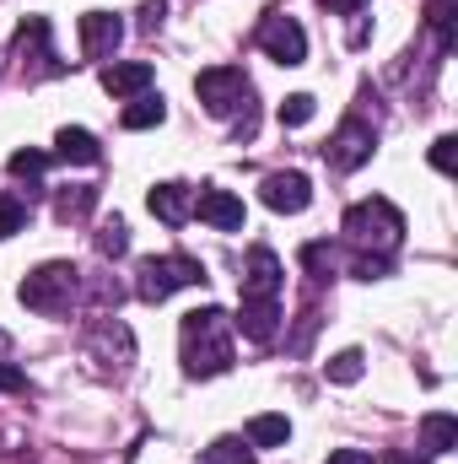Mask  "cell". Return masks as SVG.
<instances>
[{
    "label": "cell",
    "instance_id": "6da1fadb",
    "mask_svg": "<svg viewBox=\"0 0 458 464\" xmlns=\"http://www.w3.org/2000/svg\"><path fill=\"white\" fill-rule=\"evenodd\" d=\"M178 356L189 378H222L232 367V319L216 303L178 319Z\"/></svg>",
    "mask_w": 458,
    "mask_h": 464
},
{
    "label": "cell",
    "instance_id": "7a4b0ae2",
    "mask_svg": "<svg viewBox=\"0 0 458 464\" xmlns=\"http://www.w3.org/2000/svg\"><path fill=\"white\" fill-rule=\"evenodd\" d=\"M345 237H350L356 248H372V259H388V254L399 248V237H405V217H399V206L383 200V195L356 200V206L345 211Z\"/></svg>",
    "mask_w": 458,
    "mask_h": 464
},
{
    "label": "cell",
    "instance_id": "3957f363",
    "mask_svg": "<svg viewBox=\"0 0 458 464\" xmlns=\"http://www.w3.org/2000/svg\"><path fill=\"white\" fill-rule=\"evenodd\" d=\"M195 92L211 119H243V130H253V82L243 76V65H211L195 76Z\"/></svg>",
    "mask_w": 458,
    "mask_h": 464
},
{
    "label": "cell",
    "instance_id": "277c9868",
    "mask_svg": "<svg viewBox=\"0 0 458 464\" xmlns=\"http://www.w3.org/2000/svg\"><path fill=\"white\" fill-rule=\"evenodd\" d=\"M76 286H81V270L65 265V259H49V265H38V270L22 276L16 297H22V308H33V314H65V308L76 303Z\"/></svg>",
    "mask_w": 458,
    "mask_h": 464
},
{
    "label": "cell",
    "instance_id": "5b68a950",
    "mask_svg": "<svg viewBox=\"0 0 458 464\" xmlns=\"http://www.w3.org/2000/svg\"><path fill=\"white\" fill-rule=\"evenodd\" d=\"M200 281H205V265H200V259H189V254L140 259V270H135V292H140V303H167L173 292L200 286Z\"/></svg>",
    "mask_w": 458,
    "mask_h": 464
},
{
    "label": "cell",
    "instance_id": "8992f818",
    "mask_svg": "<svg viewBox=\"0 0 458 464\" xmlns=\"http://www.w3.org/2000/svg\"><path fill=\"white\" fill-rule=\"evenodd\" d=\"M253 44H259L275 65H302V60H308V33H302V22L286 16V11H270V16L259 22Z\"/></svg>",
    "mask_w": 458,
    "mask_h": 464
},
{
    "label": "cell",
    "instance_id": "52a82bcc",
    "mask_svg": "<svg viewBox=\"0 0 458 464\" xmlns=\"http://www.w3.org/2000/svg\"><path fill=\"white\" fill-rule=\"evenodd\" d=\"M372 146H377V130H372L367 119H345L340 130L329 135L324 157H329V168H340V173H356L361 162H372Z\"/></svg>",
    "mask_w": 458,
    "mask_h": 464
},
{
    "label": "cell",
    "instance_id": "ba28073f",
    "mask_svg": "<svg viewBox=\"0 0 458 464\" xmlns=\"http://www.w3.org/2000/svg\"><path fill=\"white\" fill-rule=\"evenodd\" d=\"M281 286H286V270H281L275 248H253L248 270H243V303H281Z\"/></svg>",
    "mask_w": 458,
    "mask_h": 464
},
{
    "label": "cell",
    "instance_id": "9c48e42d",
    "mask_svg": "<svg viewBox=\"0 0 458 464\" xmlns=\"http://www.w3.org/2000/svg\"><path fill=\"white\" fill-rule=\"evenodd\" d=\"M259 200L270 211H281V217H297V211L313 206V184H308V173H270L259 184Z\"/></svg>",
    "mask_w": 458,
    "mask_h": 464
},
{
    "label": "cell",
    "instance_id": "30bf717a",
    "mask_svg": "<svg viewBox=\"0 0 458 464\" xmlns=\"http://www.w3.org/2000/svg\"><path fill=\"white\" fill-rule=\"evenodd\" d=\"M87 351L103 362V367H114V372H124L129 362H135V335L119 324V319H98L92 330H87Z\"/></svg>",
    "mask_w": 458,
    "mask_h": 464
},
{
    "label": "cell",
    "instance_id": "8fae6325",
    "mask_svg": "<svg viewBox=\"0 0 458 464\" xmlns=\"http://www.w3.org/2000/svg\"><path fill=\"white\" fill-rule=\"evenodd\" d=\"M76 33H81V54L87 60H114L119 38H124V22H119L114 11H87L76 22Z\"/></svg>",
    "mask_w": 458,
    "mask_h": 464
},
{
    "label": "cell",
    "instance_id": "7c38bea8",
    "mask_svg": "<svg viewBox=\"0 0 458 464\" xmlns=\"http://www.w3.org/2000/svg\"><path fill=\"white\" fill-rule=\"evenodd\" d=\"M151 82H157V71L146 60H114V65H103V92L114 103H129V98L151 92Z\"/></svg>",
    "mask_w": 458,
    "mask_h": 464
},
{
    "label": "cell",
    "instance_id": "4fadbf2b",
    "mask_svg": "<svg viewBox=\"0 0 458 464\" xmlns=\"http://www.w3.org/2000/svg\"><path fill=\"white\" fill-rule=\"evenodd\" d=\"M195 217H200V222H211L216 232H237L248 211H243V200H237L232 189H216V184H205V189L195 195Z\"/></svg>",
    "mask_w": 458,
    "mask_h": 464
},
{
    "label": "cell",
    "instance_id": "5bb4252c",
    "mask_svg": "<svg viewBox=\"0 0 458 464\" xmlns=\"http://www.w3.org/2000/svg\"><path fill=\"white\" fill-rule=\"evenodd\" d=\"M146 206H151V217H157V222L184 227V222L195 217V189H189V184H178V179H167V184H157V189L146 195Z\"/></svg>",
    "mask_w": 458,
    "mask_h": 464
},
{
    "label": "cell",
    "instance_id": "9a60e30c",
    "mask_svg": "<svg viewBox=\"0 0 458 464\" xmlns=\"http://www.w3.org/2000/svg\"><path fill=\"white\" fill-rule=\"evenodd\" d=\"M54 157H60V162H76V168H98V162H103V146H98L92 130L65 124V130L54 135Z\"/></svg>",
    "mask_w": 458,
    "mask_h": 464
},
{
    "label": "cell",
    "instance_id": "2e32d148",
    "mask_svg": "<svg viewBox=\"0 0 458 464\" xmlns=\"http://www.w3.org/2000/svg\"><path fill=\"white\" fill-rule=\"evenodd\" d=\"M243 443L248 449H286L291 443V421L286 416H253L248 432H243Z\"/></svg>",
    "mask_w": 458,
    "mask_h": 464
},
{
    "label": "cell",
    "instance_id": "e0dca14e",
    "mask_svg": "<svg viewBox=\"0 0 458 464\" xmlns=\"http://www.w3.org/2000/svg\"><path fill=\"white\" fill-rule=\"evenodd\" d=\"M162 119H167V103H162L157 92H140V98H129V103H124L119 124H124V130H157Z\"/></svg>",
    "mask_w": 458,
    "mask_h": 464
},
{
    "label": "cell",
    "instance_id": "ac0fdd59",
    "mask_svg": "<svg viewBox=\"0 0 458 464\" xmlns=\"http://www.w3.org/2000/svg\"><path fill=\"white\" fill-rule=\"evenodd\" d=\"M453 443H458V421L448 411H432V416L421 421V449H426V454H448Z\"/></svg>",
    "mask_w": 458,
    "mask_h": 464
},
{
    "label": "cell",
    "instance_id": "d6986e66",
    "mask_svg": "<svg viewBox=\"0 0 458 464\" xmlns=\"http://www.w3.org/2000/svg\"><path fill=\"white\" fill-rule=\"evenodd\" d=\"M92 206H98V189H92V184H71V189H60L54 217H60V222H87Z\"/></svg>",
    "mask_w": 458,
    "mask_h": 464
},
{
    "label": "cell",
    "instance_id": "ffe728a7",
    "mask_svg": "<svg viewBox=\"0 0 458 464\" xmlns=\"http://www.w3.org/2000/svg\"><path fill=\"white\" fill-rule=\"evenodd\" d=\"M11 179H27V184H38L43 179V168H49V151H33V146H22V151H11Z\"/></svg>",
    "mask_w": 458,
    "mask_h": 464
},
{
    "label": "cell",
    "instance_id": "44dd1931",
    "mask_svg": "<svg viewBox=\"0 0 458 464\" xmlns=\"http://www.w3.org/2000/svg\"><path fill=\"white\" fill-rule=\"evenodd\" d=\"M361 372H367V356H361V351H340V356L324 362V378H329V383H356Z\"/></svg>",
    "mask_w": 458,
    "mask_h": 464
},
{
    "label": "cell",
    "instance_id": "7402d4cb",
    "mask_svg": "<svg viewBox=\"0 0 458 464\" xmlns=\"http://www.w3.org/2000/svg\"><path fill=\"white\" fill-rule=\"evenodd\" d=\"M426 22H432V33H437V44H443V54H448V49H453V0H432V5H426Z\"/></svg>",
    "mask_w": 458,
    "mask_h": 464
},
{
    "label": "cell",
    "instance_id": "603a6c76",
    "mask_svg": "<svg viewBox=\"0 0 458 464\" xmlns=\"http://www.w3.org/2000/svg\"><path fill=\"white\" fill-rule=\"evenodd\" d=\"M313 114H319V103H313V92H291V98L281 103V124H286V130H302V124H308Z\"/></svg>",
    "mask_w": 458,
    "mask_h": 464
},
{
    "label": "cell",
    "instance_id": "cb8c5ba5",
    "mask_svg": "<svg viewBox=\"0 0 458 464\" xmlns=\"http://www.w3.org/2000/svg\"><path fill=\"white\" fill-rule=\"evenodd\" d=\"M253 459V449L243 443V438H216L211 449H205V464H248Z\"/></svg>",
    "mask_w": 458,
    "mask_h": 464
},
{
    "label": "cell",
    "instance_id": "d4e9b609",
    "mask_svg": "<svg viewBox=\"0 0 458 464\" xmlns=\"http://www.w3.org/2000/svg\"><path fill=\"white\" fill-rule=\"evenodd\" d=\"M98 254H103V259H119V254H129V227H124L119 217L98 227Z\"/></svg>",
    "mask_w": 458,
    "mask_h": 464
},
{
    "label": "cell",
    "instance_id": "484cf974",
    "mask_svg": "<svg viewBox=\"0 0 458 464\" xmlns=\"http://www.w3.org/2000/svg\"><path fill=\"white\" fill-rule=\"evenodd\" d=\"M22 222H27V206L16 195H0V237H16Z\"/></svg>",
    "mask_w": 458,
    "mask_h": 464
},
{
    "label": "cell",
    "instance_id": "4316f807",
    "mask_svg": "<svg viewBox=\"0 0 458 464\" xmlns=\"http://www.w3.org/2000/svg\"><path fill=\"white\" fill-rule=\"evenodd\" d=\"M453 162H458V140L453 135H437V140H432V168H437V173H453Z\"/></svg>",
    "mask_w": 458,
    "mask_h": 464
},
{
    "label": "cell",
    "instance_id": "83f0119b",
    "mask_svg": "<svg viewBox=\"0 0 458 464\" xmlns=\"http://www.w3.org/2000/svg\"><path fill=\"white\" fill-rule=\"evenodd\" d=\"M162 11H167V0H146V5H140V27L157 33V27H162Z\"/></svg>",
    "mask_w": 458,
    "mask_h": 464
},
{
    "label": "cell",
    "instance_id": "f1b7e54d",
    "mask_svg": "<svg viewBox=\"0 0 458 464\" xmlns=\"http://www.w3.org/2000/svg\"><path fill=\"white\" fill-rule=\"evenodd\" d=\"M367 5H372V0H329L335 16H356V11H367Z\"/></svg>",
    "mask_w": 458,
    "mask_h": 464
},
{
    "label": "cell",
    "instance_id": "f546056e",
    "mask_svg": "<svg viewBox=\"0 0 458 464\" xmlns=\"http://www.w3.org/2000/svg\"><path fill=\"white\" fill-rule=\"evenodd\" d=\"M22 383H27V378H22L11 362H0V389H22Z\"/></svg>",
    "mask_w": 458,
    "mask_h": 464
},
{
    "label": "cell",
    "instance_id": "4dcf8cb0",
    "mask_svg": "<svg viewBox=\"0 0 458 464\" xmlns=\"http://www.w3.org/2000/svg\"><path fill=\"white\" fill-rule=\"evenodd\" d=\"M329 464H367V454H335Z\"/></svg>",
    "mask_w": 458,
    "mask_h": 464
},
{
    "label": "cell",
    "instance_id": "1f68e13d",
    "mask_svg": "<svg viewBox=\"0 0 458 464\" xmlns=\"http://www.w3.org/2000/svg\"><path fill=\"white\" fill-rule=\"evenodd\" d=\"M388 464H426V459H415V454H388Z\"/></svg>",
    "mask_w": 458,
    "mask_h": 464
}]
</instances>
